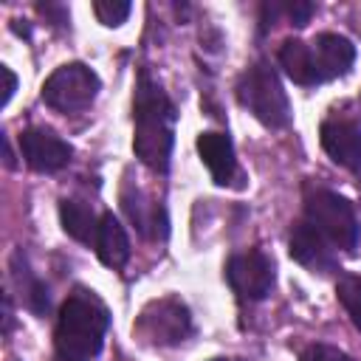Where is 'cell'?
<instances>
[{
    "label": "cell",
    "mask_w": 361,
    "mask_h": 361,
    "mask_svg": "<svg viewBox=\"0 0 361 361\" xmlns=\"http://www.w3.org/2000/svg\"><path fill=\"white\" fill-rule=\"evenodd\" d=\"M99 90H102V79L90 65L65 62L42 82L39 99L45 107H51L62 116H73V113L90 110Z\"/></svg>",
    "instance_id": "ba28073f"
},
{
    "label": "cell",
    "mask_w": 361,
    "mask_h": 361,
    "mask_svg": "<svg viewBox=\"0 0 361 361\" xmlns=\"http://www.w3.org/2000/svg\"><path fill=\"white\" fill-rule=\"evenodd\" d=\"M355 45L338 31H322L313 39L288 37L276 51L282 73L299 87H319L333 79H341L355 65Z\"/></svg>",
    "instance_id": "277c9868"
},
{
    "label": "cell",
    "mask_w": 361,
    "mask_h": 361,
    "mask_svg": "<svg viewBox=\"0 0 361 361\" xmlns=\"http://www.w3.org/2000/svg\"><path fill=\"white\" fill-rule=\"evenodd\" d=\"M0 73L6 76V90H3V102H0V104L6 107V104L11 102V96H14V90H17V76H14V71H11L8 65H3V68H0Z\"/></svg>",
    "instance_id": "ffe728a7"
},
{
    "label": "cell",
    "mask_w": 361,
    "mask_h": 361,
    "mask_svg": "<svg viewBox=\"0 0 361 361\" xmlns=\"http://www.w3.org/2000/svg\"><path fill=\"white\" fill-rule=\"evenodd\" d=\"M37 11L45 17L48 25L59 28V31H68L71 28V11L65 3H37Z\"/></svg>",
    "instance_id": "d6986e66"
},
{
    "label": "cell",
    "mask_w": 361,
    "mask_h": 361,
    "mask_svg": "<svg viewBox=\"0 0 361 361\" xmlns=\"http://www.w3.org/2000/svg\"><path fill=\"white\" fill-rule=\"evenodd\" d=\"M90 248L96 251L99 262L110 271H121L130 262V254H133L130 237H127V228L121 226V220L113 214V209H102V220H99Z\"/></svg>",
    "instance_id": "5bb4252c"
},
{
    "label": "cell",
    "mask_w": 361,
    "mask_h": 361,
    "mask_svg": "<svg viewBox=\"0 0 361 361\" xmlns=\"http://www.w3.org/2000/svg\"><path fill=\"white\" fill-rule=\"evenodd\" d=\"M99 220H102V212L96 214L93 212V203L87 197H76V195H68V197H59V223H62V231L68 237H73L76 243L82 245H93V237H96V228H99Z\"/></svg>",
    "instance_id": "9a60e30c"
},
{
    "label": "cell",
    "mask_w": 361,
    "mask_h": 361,
    "mask_svg": "<svg viewBox=\"0 0 361 361\" xmlns=\"http://www.w3.org/2000/svg\"><path fill=\"white\" fill-rule=\"evenodd\" d=\"M234 99L268 130H288L293 124V110L288 90L268 59L251 62L234 82Z\"/></svg>",
    "instance_id": "5b68a950"
},
{
    "label": "cell",
    "mask_w": 361,
    "mask_h": 361,
    "mask_svg": "<svg viewBox=\"0 0 361 361\" xmlns=\"http://www.w3.org/2000/svg\"><path fill=\"white\" fill-rule=\"evenodd\" d=\"M178 107L147 65L135 73L133 87V152L155 175H169L175 149Z\"/></svg>",
    "instance_id": "7a4b0ae2"
},
{
    "label": "cell",
    "mask_w": 361,
    "mask_h": 361,
    "mask_svg": "<svg viewBox=\"0 0 361 361\" xmlns=\"http://www.w3.org/2000/svg\"><path fill=\"white\" fill-rule=\"evenodd\" d=\"M296 361H355V358L350 353H344L341 347H336V344L313 341V344L302 347V353H299Z\"/></svg>",
    "instance_id": "ac0fdd59"
},
{
    "label": "cell",
    "mask_w": 361,
    "mask_h": 361,
    "mask_svg": "<svg viewBox=\"0 0 361 361\" xmlns=\"http://www.w3.org/2000/svg\"><path fill=\"white\" fill-rule=\"evenodd\" d=\"M20 155L28 169L39 175H56L71 164L73 147L65 138H59L54 130L31 124L20 133Z\"/></svg>",
    "instance_id": "30bf717a"
},
{
    "label": "cell",
    "mask_w": 361,
    "mask_h": 361,
    "mask_svg": "<svg viewBox=\"0 0 361 361\" xmlns=\"http://www.w3.org/2000/svg\"><path fill=\"white\" fill-rule=\"evenodd\" d=\"M212 361H243V358H212Z\"/></svg>",
    "instance_id": "44dd1931"
},
{
    "label": "cell",
    "mask_w": 361,
    "mask_h": 361,
    "mask_svg": "<svg viewBox=\"0 0 361 361\" xmlns=\"http://www.w3.org/2000/svg\"><path fill=\"white\" fill-rule=\"evenodd\" d=\"M195 147H197V155L206 164V169H209V175L217 186H228V189H243L245 186V172L240 169L234 141L226 130L200 133Z\"/></svg>",
    "instance_id": "8fae6325"
},
{
    "label": "cell",
    "mask_w": 361,
    "mask_h": 361,
    "mask_svg": "<svg viewBox=\"0 0 361 361\" xmlns=\"http://www.w3.org/2000/svg\"><path fill=\"white\" fill-rule=\"evenodd\" d=\"M361 245V217L353 200L322 183H305L302 212L288 231V254L305 271L341 274V259L355 257Z\"/></svg>",
    "instance_id": "6da1fadb"
},
{
    "label": "cell",
    "mask_w": 361,
    "mask_h": 361,
    "mask_svg": "<svg viewBox=\"0 0 361 361\" xmlns=\"http://www.w3.org/2000/svg\"><path fill=\"white\" fill-rule=\"evenodd\" d=\"M319 141L327 158L361 178V124L347 116H330L319 124Z\"/></svg>",
    "instance_id": "7c38bea8"
},
{
    "label": "cell",
    "mask_w": 361,
    "mask_h": 361,
    "mask_svg": "<svg viewBox=\"0 0 361 361\" xmlns=\"http://www.w3.org/2000/svg\"><path fill=\"white\" fill-rule=\"evenodd\" d=\"M336 299L341 302V307L350 316L353 327L361 333V276L358 274H338V279H336Z\"/></svg>",
    "instance_id": "2e32d148"
},
{
    "label": "cell",
    "mask_w": 361,
    "mask_h": 361,
    "mask_svg": "<svg viewBox=\"0 0 361 361\" xmlns=\"http://www.w3.org/2000/svg\"><path fill=\"white\" fill-rule=\"evenodd\" d=\"M130 11H133V3H127V0H96L93 3V14H96V20L102 23V25H107V28H116V25H121L127 17H130Z\"/></svg>",
    "instance_id": "e0dca14e"
},
{
    "label": "cell",
    "mask_w": 361,
    "mask_h": 361,
    "mask_svg": "<svg viewBox=\"0 0 361 361\" xmlns=\"http://www.w3.org/2000/svg\"><path fill=\"white\" fill-rule=\"evenodd\" d=\"M8 271H11V282L14 288L20 290V302L28 313H34L37 319H45L51 313V288L48 282L31 268L28 257L23 254V248H17L11 254V262H8Z\"/></svg>",
    "instance_id": "4fadbf2b"
},
{
    "label": "cell",
    "mask_w": 361,
    "mask_h": 361,
    "mask_svg": "<svg viewBox=\"0 0 361 361\" xmlns=\"http://www.w3.org/2000/svg\"><path fill=\"white\" fill-rule=\"evenodd\" d=\"M195 336V319L189 305L175 296H158L149 299L135 322H133V338H138V344L152 347V350H169V347H180Z\"/></svg>",
    "instance_id": "8992f818"
},
{
    "label": "cell",
    "mask_w": 361,
    "mask_h": 361,
    "mask_svg": "<svg viewBox=\"0 0 361 361\" xmlns=\"http://www.w3.org/2000/svg\"><path fill=\"white\" fill-rule=\"evenodd\" d=\"M121 212L127 214L135 234L147 243H164L169 237V214L158 197H152L147 189H141L135 180L124 175V183L118 189Z\"/></svg>",
    "instance_id": "9c48e42d"
},
{
    "label": "cell",
    "mask_w": 361,
    "mask_h": 361,
    "mask_svg": "<svg viewBox=\"0 0 361 361\" xmlns=\"http://www.w3.org/2000/svg\"><path fill=\"white\" fill-rule=\"evenodd\" d=\"M223 279L231 288L240 310H245V307L265 302L274 293L276 262L259 245L245 248V251H234V254H228V259L223 265Z\"/></svg>",
    "instance_id": "52a82bcc"
},
{
    "label": "cell",
    "mask_w": 361,
    "mask_h": 361,
    "mask_svg": "<svg viewBox=\"0 0 361 361\" xmlns=\"http://www.w3.org/2000/svg\"><path fill=\"white\" fill-rule=\"evenodd\" d=\"M110 310L104 299L85 285H76L56 310L54 361H96L110 330Z\"/></svg>",
    "instance_id": "3957f363"
}]
</instances>
